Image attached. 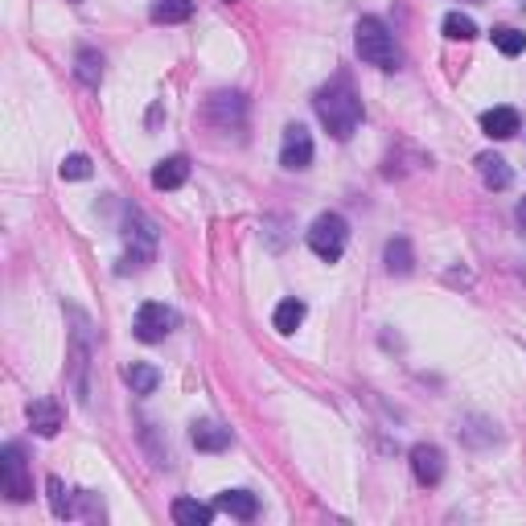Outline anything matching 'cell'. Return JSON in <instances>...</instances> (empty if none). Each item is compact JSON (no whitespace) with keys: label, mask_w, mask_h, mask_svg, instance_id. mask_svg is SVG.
Wrapping results in <instances>:
<instances>
[{"label":"cell","mask_w":526,"mask_h":526,"mask_svg":"<svg viewBox=\"0 0 526 526\" xmlns=\"http://www.w3.org/2000/svg\"><path fill=\"white\" fill-rule=\"evenodd\" d=\"M75 75L83 78L86 86H99V78H103V54L99 50H91V45H83L75 58Z\"/></svg>","instance_id":"18"},{"label":"cell","mask_w":526,"mask_h":526,"mask_svg":"<svg viewBox=\"0 0 526 526\" xmlns=\"http://www.w3.org/2000/svg\"><path fill=\"white\" fill-rule=\"evenodd\" d=\"M387 271L391 276H408L411 271V243L408 239H391L387 243Z\"/></svg>","instance_id":"19"},{"label":"cell","mask_w":526,"mask_h":526,"mask_svg":"<svg viewBox=\"0 0 526 526\" xmlns=\"http://www.w3.org/2000/svg\"><path fill=\"white\" fill-rule=\"evenodd\" d=\"M45 490H50V502H54V514L58 518L75 514V506H70V498H66V485L58 481V477H50V481H45Z\"/></svg>","instance_id":"23"},{"label":"cell","mask_w":526,"mask_h":526,"mask_svg":"<svg viewBox=\"0 0 526 526\" xmlns=\"http://www.w3.org/2000/svg\"><path fill=\"white\" fill-rule=\"evenodd\" d=\"M444 37H452V42H473V37H477V25H473V17H465V12H449V17H444Z\"/></svg>","instance_id":"21"},{"label":"cell","mask_w":526,"mask_h":526,"mask_svg":"<svg viewBox=\"0 0 526 526\" xmlns=\"http://www.w3.org/2000/svg\"><path fill=\"white\" fill-rule=\"evenodd\" d=\"M29 424L37 436H58L62 428V411H58L54 399H33L29 403Z\"/></svg>","instance_id":"10"},{"label":"cell","mask_w":526,"mask_h":526,"mask_svg":"<svg viewBox=\"0 0 526 526\" xmlns=\"http://www.w3.org/2000/svg\"><path fill=\"white\" fill-rule=\"evenodd\" d=\"M518 111L514 108H490L481 116V128H485V136H494V140H510L518 132Z\"/></svg>","instance_id":"12"},{"label":"cell","mask_w":526,"mask_h":526,"mask_svg":"<svg viewBox=\"0 0 526 526\" xmlns=\"http://www.w3.org/2000/svg\"><path fill=\"white\" fill-rule=\"evenodd\" d=\"M494 45L502 50L506 58H518L526 50V33H518V29H494Z\"/></svg>","instance_id":"22"},{"label":"cell","mask_w":526,"mask_h":526,"mask_svg":"<svg viewBox=\"0 0 526 526\" xmlns=\"http://www.w3.org/2000/svg\"><path fill=\"white\" fill-rule=\"evenodd\" d=\"M411 473L419 485H441L444 481V452L436 444H416L411 449Z\"/></svg>","instance_id":"8"},{"label":"cell","mask_w":526,"mask_h":526,"mask_svg":"<svg viewBox=\"0 0 526 526\" xmlns=\"http://www.w3.org/2000/svg\"><path fill=\"white\" fill-rule=\"evenodd\" d=\"M70 321H75V333H70V383H75L78 403L91 399V383H86V366H91V325H86L83 312L70 309Z\"/></svg>","instance_id":"4"},{"label":"cell","mask_w":526,"mask_h":526,"mask_svg":"<svg viewBox=\"0 0 526 526\" xmlns=\"http://www.w3.org/2000/svg\"><path fill=\"white\" fill-rule=\"evenodd\" d=\"M0 477H4V494H9L12 502H25V498L33 494L21 444H4V452H0Z\"/></svg>","instance_id":"6"},{"label":"cell","mask_w":526,"mask_h":526,"mask_svg":"<svg viewBox=\"0 0 526 526\" xmlns=\"http://www.w3.org/2000/svg\"><path fill=\"white\" fill-rule=\"evenodd\" d=\"M190 441H194L198 452H223V449H231V428L214 424V419H202V424H194Z\"/></svg>","instance_id":"9"},{"label":"cell","mask_w":526,"mask_h":526,"mask_svg":"<svg viewBox=\"0 0 526 526\" xmlns=\"http://www.w3.org/2000/svg\"><path fill=\"white\" fill-rule=\"evenodd\" d=\"M124 378H128L132 395H152V391L161 387V370L149 362H132L128 370H124Z\"/></svg>","instance_id":"17"},{"label":"cell","mask_w":526,"mask_h":526,"mask_svg":"<svg viewBox=\"0 0 526 526\" xmlns=\"http://www.w3.org/2000/svg\"><path fill=\"white\" fill-rule=\"evenodd\" d=\"M173 522H182V526H210L214 522V510L202 502H194V498H177L173 502Z\"/></svg>","instance_id":"16"},{"label":"cell","mask_w":526,"mask_h":526,"mask_svg":"<svg viewBox=\"0 0 526 526\" xmlns=\"http://www.w3.org/2000/svg\"><path fill=\"white\" fill-rule=\"evenodd\" d=\"M271 321H276L279 333H296V325L304 321V301H296V296H292V301H279V309H276Z\"/></svg>","instance_id":"20"},{"label":"cell","mask_w":526,"mask_h":526,"mask_svg":"<svg viewBox=\"0 0 526 526\" xmlns=\"http://www.w3.org/2000/svg\"><path fill=\"white\" fill-rule=\"evenodd\" d=\"M149 17L157 25H182L194 17V0H152Z\"/></svg>","instance_id":"15"},{"label":"cell","mask_w":526,"mask_h":526,"mask_svg":"<svg viewBox=\"0 0 526 526\" xmlns=\"http://www.w3.org/2000/svg\"><path fill=\"white\" fill-rule=\"evenodd\" d=\"M185 182H190V161L185 157H169V161H161L152 169V185L157 190H182Z\"/></svg>","instance_id":"13"},{"label":"cell","mask_w":526,"mask_h":526,"mask_svg":"<svg viewBox=\"0 0 526 526\" xmlns=\"http://www.w3.org/2000/svg\"><path fill=\"white\" fill-rule=\"evenodd\" d=\"M354 45H358V58H362L366 66H378V70H395L399 66V45L378 17H362V21H358Z\"/></svg>","instance_id":"2"},{"label":"cell","mask_w":526,"mask_h":526,"mask_svg":"<svg viewBox=\"0 0 526 526\" xmlns=\"http://www.w3.org/2000/svg\"><path fill=\"white\" fill-rule=\"evenodd\" d=\"M70 4H78V0H70Z\"/></svg>","instance_id":"26"},{"label":"cell","mask_w":526,"mask_h":526,"mask_svg":"<svg viewBox=\"0 0 526 526\" xmlns=\"http://www.w3.org/2000/svg\"><path fill=\"white\" fill-rule=\"evenodd\" d=\"M518 226H522V231H526V198H522V202H518Z\"/></svg>","instance_id":"25"},{"label":"cell","mask_w":526,"mask_h":526,"mask_svg":"<svg viewBox=\"0 0 526 526\" xmlns=\"http://www.w3.org/2000/svg\"><path fill=\"white\" fill-rule=\"evenodd\" d=\"M62 177H66V182H86V177H91V161H86L83 152L66 157V161H62Z\"/></svg>","instance_id":"24"},{"label":"cell","mask_w":526,"mask_h":526,"mask_svg":"<svg viewBox=\"0 0 526 526\" xmlns=\"http://www.w3.org/2000/svg\"><path fill=\"white\" fill-rule=\"evenodd\" d=\"M279 165L284 169H309L312 165V136L304 124H288L284 128V144H279Z\"/></svg>","instance_id":"7"},{"label":"cell","mask_w":526,"mask_h":526,"mask_svg":"<svg viewBox=\"0 0 526 526\" xmlns=\"http://www.w3.org/2000/svg\"><path fill=\"white\" fill-rule=\"evenodd\" d=\"M345 239H350V226L342 214H321L309 226V247L312 255H321L325 263H337L345 255Z\"/></svg>","instance_id":"3"},{"label":"cell","mask_w":526,"mask_h":526,"mask_svg":"<svg viewBox=\"0 0 526 526\" xmlns=\"http://www.w3.org/2000/svg\"><path fill=\"white\" fill-rule=\"evenodd\" d=\"M218 510H226L239 522H251L259 514V498L247 494V490H226V494H218Z\"/></svg>","instance_id":"11"},{"label":"cell","mask_w":526,"mask_h":526,"mask_svg":"<svg viewBox=\"0 0 526 526\" xmlns=\"http://www.w3.org/2000/svg\"><path fill=\"white\" fill-rule=\"evenodd\" d=\"M312 108H317L321 124L329 128V136H337V140H350L358 132V124H362V99H358L354 83L345 75L329 78V83L312 95Z\"/></svg>","instance_id":"1"},{"label":"cell","mask_w":526,"mask_h":526,"mask_svg":"<svg viewBox=\"0 0 526 526\" xmlns=\"http://www.w3.org/2000/svg\"><path fill=\"white\" fill-rule=\"evenodd\" d=\"M173 329H177V312H173L169 304H161V301H144L136 309V317H132V333H136L144 345L165 342Z\"/></svg>","instance_id":"5"},{"label":"cell","mask_w":526,"mask_h":526,"mask_svg":"<svg viewBox=\"0 0 526 526\" xmlns=\"http://www.w3.org/2000/svg\"><path fill=\"white\" fill-rule=\"evenodd\" d=\"M477 173H481V182L490 185V190H510V182H514L510 165H506L502 157H494V152H481V157H477Z\"/></svg>","instance_id":"14"}]
</instances>
